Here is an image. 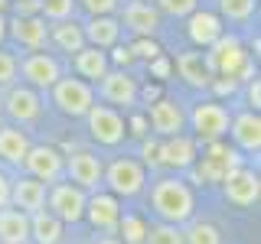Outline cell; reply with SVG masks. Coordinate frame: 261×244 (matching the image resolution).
<instances>
[{"label": "cell", "mask_w": 261, "mask_h": 244, "mask_svg": "<svg viewBox=\"0 0 261 244\" xmlns=\"http://www.w3.org/2000/svg\"><path fill=\"white\" fill-rule=\"evenodd\" d=\"M150 205H153V211H157L163 222L183 225V222H190V218H193L196 195H193V189L183 182V179L163 176V179L153 182V189H150Z\"/></svg>", "instance_id": "1"}, {"label": "cell", "mask_w": 261, "mask_h": 244, "mask_svg": "<svg viewBox=\"0 0 261 244\" xmlns=\"http://www.w3.org/2000/svg\"><path fill=\"white\" fill-rule=\"evenodd\" d=\"M202 59H206V69L212 72V78L216 75L219 78H239V72L251 62L248 52H245V46L235 36H225V33L202 52Z\"/></svg>", "instance_id": "2"}, {"label": "cell", "mask_w": 261, "mask_h": 244, "mask_svg": "<svg viewBox=\"0 0 261 244\" xmlns=\"http://www.w3.org/2000/svg\"><path fill=\"white\" fill-rule=\"evenodd\" d=\"M49 98L65 117H85L95 104V85H88L85 78H59L49 88Z\"/></svg>", "instance_id": "3"}, {"label": "cell", "mask_w": 261, "mask_h": 244, "mask_svg": "<svg viewBox=\"0 0 261 244\" xmlns=\"http://www.w3.org/2000/svg\"><path fill=\"white\" fill-rule=\"evenodd\" d=\"M85 202H88V192L79 189L75 182H62L59 179V182L46 186V205L62 225L82 222V218H85Z\"/></svg>", "instance_id": "4"}, {"label": "cell", "mask_w": 261, "mask_h": 244, "mask_svg": "<svg viewBox=\"0 0 261 244\" xmlns=\"http://www.w3.org/2000/svg\"><path fill=\"white\" fill-rule=\"evenodd\" d=\"M235 166H242V157L235 150H228L222 140H216V143H206V153L196 157L190 169H193L196 182H222Z\"/></svg>", "instance_id": "5"}, {"label": "cell", "mask_w": 261, "mask_h": 244, "mask_svg": "<svg viewBox=\"0 0 261 244\" xmlns=\"http://www.w3.org/2000/svg\"><path fill=\"white\" fill-rule=\"evenodd\" d=\"M101 186H108L111 195H124V199H130V195H137L147 186V169H144V163H137L130 157L111 160L108 166H105Z\"/></svg>", "instance_id": "6"}, {"label": "cell", "mask_w": 261, "mask_h": 244, "mask_svg": "<svg viewBox=\"0 0 261 244\" xmlns=\"http://www.w3.org/2000/svg\"><path fill=\"white\" fill-rule=\"evenodd\" d=\"M88 134H92V140H98L101 146H121L127 137V120L121 117L118 108H111V104H92L88 108Z\"/></svg>", "instance_id": "7"}, {"label": "cell", "mask_w": 261, "mask_h": 244, "mask_svg": "<svg viewBox=\"0 0 261 244\" xmlns=\"http://www.w3.org/2000/svg\"><path fill=\"white\" fill-rule=\"evenodd\" d=\"M20 166H23L27 176L53 186L65 176V153L56 150V146H49V143H39V146H30L27 150V157H23Z\"/></svg>", "instance_id": "8"}, {"label": "cell", "mask_w": 261, "mask_h": 244, "mask_svg": "<svg viewBox=\"0 0 261 244\" xmlns=\"http://www.w3.org/2000/svg\"><path fill=\"white\" fill-rule=\"evenodd\" d=\"M228 120H232V114H228V108L219 104V101H202V104H196L193 114H190L196 140H202V143L222 140V137L228 134Z\"/></svg>", "instance_id": "9"}, {"label": "cell", "mask_w": 261, "mask_h": 244, "mask_svg": "<svg viewBox=\"0 0 261 244\" xmlns=\"http://www.w3.org/2000/svg\"><path fill=\"white\" fill-rule=\"evenodd\" d=\"M0 108H4V117H10L23 127V124L39 120V114H43V98L30 85H10L7 95L0 98Z\"/></svg>", "instance_id": "10"}, {"label": "cell", "mask_w": 261, "mask_h": 244, "mask_svg": "<svg viewBox=\"0 0 261 244\" xmlns=\"http://www.w3.org/2000/svg\"><path fill=\"white\" fill-rule=\"evenodd\" d=\"M16 72H20L23 81H27L30 88H36V92H49V88L62 78L59 62L49 52H27L23 59H16Z\"/></svg>", "instance_id": "11"}, {"label": "cell", "mask_w": 261, "mask_h": 244, "mask_svg": "<svg viewBox=\"0 0 261 244\" xmlns=\"http://www.w3.org/2000/svg\"><path fill=\"white\" fill-rule=\"evenodd\" d=\"M65 176H69V182H75L79 189L98 192L101 189V179H105V163H101V157H95V153H88V150H75V153L65 157Z\"/></svg>", "instance_id": "12"}, {"label": "cell", "mask_w": 261, "mask_h": 244, "mask_svg": "<svg viewBox=\"0 0 261 244\" xmlns=\"http://www.w3.org/2000/svg\"><path fill=\"white\" fill-rule=\"evenodd\" d=\"M222 192H225V199L232 202L235 208H251L261 199V179H258L255 169L235 166L232 173L222 179Z\"/></svg>", "instance_id": "13"}, {"label": "cell", "mask_w": 261, "mask_h": 244, "mask_svg": "<svg viewBox=\"0 0 261 244\" xmlns=\"http://www.w3.org/2000/svg\"><path fill=\"white\" fill-rule=\"evenodd\" d=\"M98 95L105 98V104H111V108H134L137 98H141V88H137V81L127 75V72L121 69H108L105 72V78L98 81Z\"/></svg>", "instance_id": "14"}, {"label": "cell", "mask_w": 261, "mask_h": 244, "mask_svg": "<svg viewBox=\"0 0 261 244\" xmlns=\"http://www.w3.org/2000/svg\"><path fill=\"white\" fill-rule=\"evenodd\" d=\"M121 26L130 29L137 39H153L160 29V10L153 4H147V0H127L124 7H121Z\"/></svg>", "instance_id": "15"}, {"label": "cell", "mask_w": 261, "mask_h": 244, "mask_svg": "<svg viewBox=\"0 0 261 244\" xmlns=\"http://www.w3.org/2000/svg\"><path fill=\"white\" fill-rule=\"evenodd\" d=\"M199 150H196V137L190 134H173V137H163V143L157 146V163L170 169H190Z\"/></svg>", "instance_id": "16"}, {"label": "cell", "mask_w": 261, "mask_h": 244, "mask_svg": "<svg viewBox=\"0 0 261 244\" xmlns=\"http://www.w3.org/2000/svg\"><path fill=\"white\" fill-rule=\"evenodd\" d=\"M147 117H150V127L157 137H173V134H183L186 127V111L179 108V101L173 98H160L147 108Z\"/></svg>", "instance_id": "17"}, {"label": "cell", "mask_w": 261, "mask_h": 244, "mask_svg": "<svg viewBox=\"0 0 261 244\" xmlns=\"http://www.w3.org/2000/svg\"><path fill=\"white\" fill-rule=\"evenodd\" d=\"M7 33L16 39V46L30 49V52H39L49 43V26L43 16H13L7 20Z\"/></svg>", "instance_id": "18"}, {"label": "cell", "mask_w": 261, "mask_h": 244, "mask_svg": "<svg viewBox=\"0 0 261 244\" xmlns=\"http://www.w3.org/2000/svg\"><path fill=\"white\" fill-rule=\"evenodd\" d=\"M10 205L27 211V215H36L39 208H46V182H39L27 173L10 179Z\"/></svg>", "instance_id": "19"}, {"label": "cell", "mask_w": 261, "mask_h": 244, "mask_svg": "<svg viewBox=\"0 0 261 244\" xmlns=\"http://www.w3.org/2000/svg\"><path fill=\"white\" fill-rule=\"evenodd\" d=\"M222 33L225 29H222V16H219V13L193 10L190 16H186V36H190V43L199 46V49H209Z\"/></svg>", "instance_id": "20"}, {"label": "cell", "mask_w": 261, "mask_h": 244, "mask_svg": "<svg viewBox=\"0 0 261 244\" xmlns=\"http://www.w3.org/2000/svg\"><path fill=\"white\" fill-rule=\"evenodd\" d=\"M228 134H232V140H235L239 150L258 157V150H261V117H258V111L235 114V117L228 120Z\"/></svg>", "instance_id": "21"}, {"label": "cell", "mask_w": 261, "mask_h": 244, "mask_svg": "<svg viewBox=\"0 0 261 244\" xmlns=\"http://www.w3.org/2000/svg\"><path fill=\"white\" fill-rule=\"evenodd\" d=\"M85 218L101 231H111L121 222V208H118V195L111 192H92L85 202Z\"/></svg>", "instance_id": "22"}, {"label": "cell", "mask_w": 261, "mask_h": 244, "mask_svg": "<svg viewBox=\"0 0 261 244\" xmlns=\"http://www.w3.org/2000/svg\"><path fill=\"white\" fill-rule=\"evenodd\" d=\"M72 65H75L79 78H85L88 85H95V81L105 78V72L111 69V59L105 49H95V46H82L75 55H72Z\"/></svg>", "instance_id": "23"}, {"label": "cell", "mask_w": 261, "mask_h": 244, "mask_svg": "<svg viewBox=\"0 0 261 244\" xmlns=\"http://www.w3.org/2000/svg\"><path fill=\"white\" fill-rule=\"evenodd\" d=\"M82 33H85V43L95 46V49H111L118 46L121 39V23L114 13H105V16H92V20L82 26Z\"/></svg>", "instance_id": "24"}, {"label": "cell", "mask_w": 261, "mask_h": 244, "mask_svg": "<svg viewBox=\"0 0 261 244\" xmlns=\"http://www.w3.org/2000/svg\"><path fill=\"white\" fill-rule=\"evenodd\" d=\"M30 146H33V143H30L27 130H20L16 124H0V163L20 166Z\"/></svg>", "instance_id": "25"}, {"label": "cell", "mask_w": 261, "mask_h": 244, "mask_svg": "<svg viewBox=\"0 0 261 244\" xmlns=\"http://www.w3.org/2000/svg\"><path fill=\"white\" fill-rule=\"evenodd\" d=\"M0 244H30V215L13 205L0 208Z\"/></svg>", "instance_id": "26"}, {"label": "cell", "mask_w": 261, "mask_h": 244, "mask_svg": "<svg viewBox=\"0 0 261 244\" xmlns=\"http://www.w3.org/2000/svg\"><path fill=\"white\" fill-rule=\"evenodd\" d=\"M176 72L190 88H209V81H212V72L206 69L202 52H179L176 55Z\"/></svg>", "instance_id": "27"}, {"label": "cell", "mask_w": 261, "mask_h": 244, "mask_svg": "<svg viewBox=\"0 0 261 244\" xmlns=\"http://www.w3.org/2000/svg\"><path fill=\"white\" fill-rule=\"evenodd\" d=\"M62 222L49 208H39L36 215H30V241L33 244H59L62 241Z\"/></svg>", "instance_id": "28"}, {"label": "cell", "mask_w": 261, "mask_h": 244, "mask_svg": "<svg viewBox=\"0 0 261 244\" xmlns=\"http://www.w3.org/2000/svg\"><path fill=\"white\" fill-rule=\"evenodd\" d=\"M49 43L59 46L62 52H69V55H75L82 46H88V43H85V33H82V26H79L75 20L53 23V26H49Z\"/></svg>", "instance_id": "29"}, {"label": "cell", "mask_w": 261, "mask_h": 244, "mask_svg": "<svg viewBox=\"0 0 261 244\" xmlns=\"http://www.w3.org/2000/svg\"><path fill=\"white\" fill-rule=\"evenodd\" d=\"M39 16L46 23H62L75 16V0H39Z\"/></svg>", "instance_id": "30"}, {"label": "cell", "mask_w": 261, "mask_h": 244, "mask_svg": "<svg viewBox=\"0 0 261 244\" xmlns=\"http://www.w3.org/2000/svg\"><path fill=\"white\" fill-rule=\"evenodd\" d=\"M255 7H258V0H219V16L232 23H245V20H251Z\"/></svg>", "instance_id": "31"}, {"label": "cell", "mask_w": 261, "mask_h": 244, "mask_svg": "<svg viewBox=\"0 0 261 244\" xmlns=\"http://www.w3.org/2000/svg\"><path fill=\"white\" fill-rule=\"evenodd\" d=\"M144 244H186V234H183V228H179V225L163 222V225L147 228Z\"/></svg>", "instance_id": "32"}, {"label": "cell", "mask_w": 261, "mask_h": 244, "mask_svg": "<svg viewBox=\"0 0 261 244\" xmlns=\"http://www.w3.org/2000/svg\"><path fill=\"white\" fill-rule=\"evenodd\" d=\"M183 234H186V244H222L219 228L209 222H193L190 231H183Z\"/></svg>", "instance_id": "33"}, {"label": "cell", "mask_w": 261, "mask_h": 244, "mask_svg": "<svg viewBox=\"0 0 261 244\" xmlns=\"http://www.w3.org/2000/svg\"><path fill=\"white\" fill-rule=\"evenodd\" d=\"M153 7L167 16H190L193 10H199V0H153Z\"/></svg>", "instance_id": "34"}, {"label": "cell", "mask_w": 261, "mask_h": 244, "mask_svg": "<svg viewBox=\"0 0 261 244\" xmlns=\"http://www.w3.org/2000/svg\"><path fill=\"white\" fill-rule=\"evenodd\" d=\"M16 75H20V72H16V55L0 49V88L7 92V88L16 81Z\"/></svg>", "instance_id": "35"}, {"label": "cell", "mask_w": 261, "mask_h": 244, "mask_svg": "<svg viewBox=\"0 0 261 244\" xmlns=\"http://www.w3.org/2000/svg\"><path fill=\"white\" fill-rule=\"evenodd\" d=\"M121 231H124V241L127 244H144L147 238V225L141 222V218H124V222H118Z\"/></svg>", "instance_id": "36"}, {"label": "cell", "mask_w": 261, "mask_h": 244, "mask_svg": "<svg viewBox=\"0 0 261 244\" xmlns=\"http://www.w3.org/2000/svg\"><path fill=\"white\" fill-rule=\"evenodd\" d=\"M75 4H82L92 16H105V13H114L121 7V0H75Z\"/></svg>", "instance_id": "37"}, {"label": "cell", "mask_w": 261, "mask_h": 244, "mask_svg": "<svg viewBox=\"0 0 261 244\" xmlns=\"http://www.w3.org/2000/svg\"><path fill=\"white\" fill-rule=\"evenodd\" d=\"M127 49H130V55H137V59H150V62L160 55V46L153 43V39H137V43L127 46Z\"/></svg>", "instance_id": "38"}, {"label": "cell", "mask_w": 261, "mask_h": 244, "mask_svg": "<svg viewBox=\"0 0 261 244\" xmlns=\"http://www.w3.org/2000/svg\"><path fill=\"white\" fill-rule=\"evenodd\" d=\"M248 104L251 108H261V81H258V75L255 78H248Z\"/></svg>", "instance_id": "39"}, {"label": "cell", "mask_w": 261, "mask_h": 244, "mask_svg": "<svg viewBox=\"0 0 261 244\" xmlns=\"http://www.w3.org/2000/svg\"><path fill=\"white\" fill-rule=\"evenodd\" d=\"M7 205H10V179L0 173V208H7Z\"/></svg>", "instance_id": "40"}, {"label": "cell", "mask_w": 261, "mask_h": 244, "mask_svg": "<svg viewBox=\"0 0 261 244\" xmlns=\"http://www.w3.org/2000/svg\"><path fill=\"white\" fill-rule=\"evenodd\" d=\"M111 49H114V59H118V62H130V59H134L127 46H111Z\"/></svg>", "instance_id": "41"}, {"label": "cell", "mask_w": 261, "mask_h": 244, "mask_svg": "<svg viewBox=\"0 0 261 244\" xmlns=\"http://www.w3.org/2000/svg\"><path fill=\"white\" fill-rule=\"evenodd\" d=\"M95 244H124V241L114 238V234H105V238H95Z\"/></svg>", "instance_id": "42"}, {"label": "cell", "mask_w": 261, "mask_h": 244, "mask_svg": "<svg viewBox=\"0 0 261 244\" xmlns=\"http://www.w3.org/2000/svg\"><path fill=\"white\" fill-rule=\"evenodd\" d=\"M4 39H7V16L0 13V43H4Z\"/></svg>", "instance_id": "43"}, {"label": "cell", "mask_w": 261, "mask_h": 244, "mask_svg": "<svg viewBox=\"0 0 261 244\" xmlns=\"http://www.w3.org/2000/svg\"><path fill=\"white\" fill-rule=\"evenodd\" d=\"M0 120H4V108H0Z\"/></svg>", "instance_id": "44"}]
</instances>
